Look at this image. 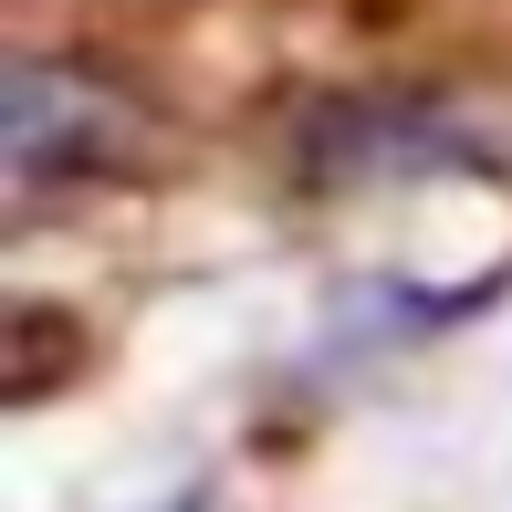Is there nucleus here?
I'll list each match as a JSON object with an SVG mask.
<instances>
[{
  "instance_id": "obj_1",
  "label": "nucleus",
  "mask_w": 512,
  "mask_h": 512,
  "mask_svg": "<svg viewBox=\"0 0 512 512\" xmlns=\"http://www.w3.org/2000/svg\"><path fill=\"white\" fill-rule=\"evenodd\" d=\"M115 126V95L84 74H53V63H11L0 74V157L11 178H53L74 157H95Z\"/></svg>"
}]
</instances>
